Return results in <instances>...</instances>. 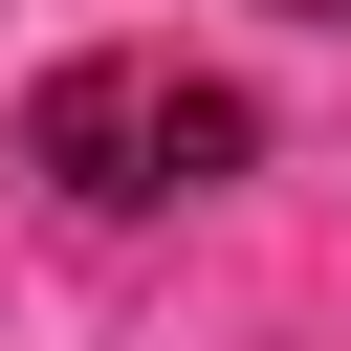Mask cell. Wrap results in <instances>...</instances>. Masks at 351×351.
Wrapping results in <instances>:
<instances>
[{
  "mask_svg": "<svg viewBox=\"0 0 351 351\" xmlns=\"http://www.w3.org/2000/svg\"><path fill=\"white\" fill-rule=\"evenodd\" d=\"M285 22H351V0H285Z\"/></svg>",
  "mask_w": 351,
  "mask_h": 351,
  "instance_id": "7a4b0ae2",
  "label": "cell"
},
{
  "mask_svg": "<svg viewBox=\"0 0 351 351\" xmlns=\"http://www.w3.org/2000/svg\"><path fill=\"white\" fill-rule=\"evenodd\" d=\"M241 154H263V110H241L219 66H176V44H88V66H44V88H22V176H44V197H88V219L219 197Z\"/></svg>",
  "mask_w": 351,
  "mask_h": 351,
  "instance_id": "6da1fadb",
  "label": "cell"
}]
</instances>
